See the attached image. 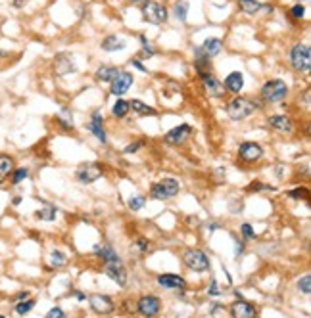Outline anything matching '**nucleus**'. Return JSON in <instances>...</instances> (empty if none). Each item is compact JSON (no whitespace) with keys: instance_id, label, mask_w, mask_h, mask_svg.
I'll return each mask as SVG.
<instances>
[{"instance_id":"3","label":"nucleus","mask_w":311,"mask_h":318,"mask_svg":"<svg viewBox=\"0 0 311 318\" xmlns=\"http://www.w3.org/2000/svg\"><path fill=\"white\" fill-rule=\"evenodd\" d=\"M167 17H169V12L160 2L148 0V2L142 4V19L144 21H148L152 25H162L167 21Z\"/></svg>"},{"instance_id":"26","label":"nucleus","mask_w":311,"mask_h":318,"mask_svg":"<svg viewBox=\"0 0 311 318\" xmlns=\"http://www.w3.org/2000/svg\"><path fill=\"white\" fill-rule=\"evenodd\" d=\"M117 67H112V65H102L98 67V71H96V79L102 81V83H112V79L117 75Z\"/></svg>"},{"instance_id":"35","label":"nucleus","mask_w":311,"mask_h":318,"mask_svg":"<svg viewBox=\"0 0 311 318\" xmlns=\"http://www.w3.org/2000/svg\"><path fill=\"white\" fill-rule=\"evenodd\" d=\"M150 196L154 197V199H169V197H167V194H165V190H163L162 182L152 184V190H150Z\"/></svg>"},{"instance_id":"47","label":"nucleus","mask_w":311,"mask_h":318,"mask_svg":"<svg viewBox=\"0 0 311 318\" xmlns=\"http://www.w3.org/2000/svg\"><path fill=\"white\" fill-rule=\"evenodd\" d=\"M131 65H133V67H137V69H140V71H146V69H144V65H142L138 60H131Z\"/></svg>"},{"instance_id":"16","label":"nucleus","mask_w":311,"mask_h":318,"mask_svg":"<svg viewBox=\"0 0 311 318\" xmlns=\"http://www.w3.org/2000/svg\"><path fill=\"white\" fill-rule=\"evenodd\" d=\"M102 123H104V117H102V113L100 111H94L92 113V121L88 123V131L92 133V135L98 138L100 142L104 144L106 140H108V136H106V131H104V127H102Z\"/></svg>"},{"instance_id":"33","label":"nucleus","mask_w":311,"mask_h":318,"mask_svg":"<svg viewBox=\"0 0 311 318\" xmlns=\"http://www.w3.org/2000/svg\"><path fill=\"white\" fill-rule=\"evenodd\" d=\"M162 186H163V190H165V194H167V197L177 196V192H179V182H177L175 178H163Z\"/></svg>"},{"instance_id":"44","label":"nucleus","mask_w":311,"mask_h":318,"mask_svg":"<svg viewBox=\"0 0 311 318\" xmlns=\"http://www.w3.org/2000/svg\"><path fill=\"white\" fill-rule=\"evenodd\" d=\"M138 148H142V142H135V144H129V146L125 148V154H135V152H138Z\"/></svg>"},{"instance_id":"5","label":"nucleus","mask_w":311,"mask_h":318,"mask_svg":"<svg viewBox=\"0 0 311 318\" xmlns=\"http://www.w3.org/2000/svg\"><path fill=\"white\" fill-rule=\"evenodd\" d=\"M183 261L190 270L194 272H206L210 270V259L204 251L200 249H187L185 255H183Z\"/></svg>"},{"instance_id":"39","label":"nucleus","mask_w":311,"mask_h":318,"mask_svg":"<svg viewBox=\"0 0 311 318\" xmlns=\"http://www.w3.org/2000/svg\"><path fill=\"white\" fill-rule=\"evenodd\" d=\"M288 196L294 197V199H310V190L308 188H298V190L288 192Z\"/></svg>"},{"instance_id":"24","label":"nucleus","mask_w":311,"mask_h":318,"mask_svg":"<svg viewBox=\"0 0 311 318\" xmlns=\"http://www.w3.org/2000/svg\"><path fill=\"white\" fill-rule=\"evenodd\" d=\"M54 69H56L58 75H67V73H71V71H75V65L67 56H58V58H56V63H54Z\"/></svg>"},{"instance_id":"17","label":"nucleus","mask_w":311,"mask_h":318,"mask_svg":"<svg viewBox=\"0 0 311 318\" xmlns=\"http://www.w3.org/2000/svg\"><path fill=\"white\" fill-rule=\"evenodd\" d=\"M204 81V88H206V92L213 96V98H219V96H223L225 94V86L213 77V75H208V77H204L202 79Z\"/></svg>"},{"instance_id":"43","label":"nucleus","mask_w":311,"mask_h":318,"mask_svg":"<svg viewBox=\"0 0 311 318\" xmlns=\"http://www.w3.org/2000/svg\"><path fill=\"white\" fill-rule=\"evenodd\" d=\"M242 251H244V242H240L238 238H235V255L240 257V255H242Z\"/></svg>"},{"instance_id":"18","label":"nucleus","mask_w":311,"mask_h":318,"mask_svg":"<svg viewBox=\"0 0 311 318\" xmlns=\"http://www.w3.org/2000/svg\"><path fill=\"white\" fill-rule=\"evenodd\" d=\"M225 86H227V90L238 94V92L244 88V77H242V73H240V71L229 73L227 75V79H225Z\"/></svg>"},{"instance_id":"21","label":"nucleus","mask_w":311,"mask_h":318,"mask_svg":"<svg viewBox=\"0 0 311 318\" xmlns=\"http://www.w3.org/2000/svg\"><path fill=\"white\" fill-rule=\"evenodd\" d=\"M200 48L204 50V54H206V56L213 58V56H217V54L221 52V48H223V42H221V38H217V37L206 38V40H204V44H202Z\"/></svg>"},{"instance_id":"38","label":"nucleus","mask_w":311,"mask_h":318,"mask_svg":"<svg viewBox=\"0 0 311 318\" xmlns=\"http://www.w3.org/2000/svg\"><path fill=\"white\" fill-rule=\"evenodd\" d=\"M140 44H142V52H140V56H154L156 54V50L150 46V42L146 40V37L144 35H140Z\"/></svg>"},{"instance_id":"42","label":"nucleus","mask_w":311,"mask_h":318,"mask_svg":"<svg viewBox=\"0 0 311 318\" xmlns=\"http://www.w3.org/2000/svg\"><path fill=\"white\" fill-rule=\"evenodd\" d=\"M242 234H244L246 238H250V240H254V238H256V232L252 230V226H250L248 222H244V224H242Z\"/></svg>"},{"instance_id":"48","label":"nucleus","mask_w":311,"mask_h":318,"mask_svg":"<svg viewBox=\"0 0 311 318\" xmlns=\"http://www.w3.org/2000/svg\"><path fill=\"white\" fill-rule=\"evenodd\" d=\"M25 297H29V292H19V294H15L13 301H19V299H25Z\"/></svg>"},{"instance_id":"29","label":"nucleus","mask_w":311,"mask_h":318,"mask_svg":"<svg viewBox=\"0 0 311 318\" xmlns=\"http://www.w3.org/2000/svg\"><path fill=\"white\" fill-rule=\"evenodd\" d=\"M56 215H58V209L52 207V205H44V207H40L35 213V217L38 220H46V222H52V220L56 219Z\"/></svg>"},{"instance_id":"10","label":"nucleus","mask_w":311,"mask_h":318,"mask_svg":"<svg viewBox=\"0 0 311 318\" xmlns=\"http://www.w3.org/2000/svg\"><path fill=\"white\" fill-rule=\"evenodd\" d=\"M238 156L242 161H258V159L263 156V148L260 144H256V142H244V144H240L238 148Z\"/></svg>"},{"instance_id":"12","label":"nucleus","mask_w":311,"mask_h":318,"mask_svg":"<svg viewBox=\"0 0 311 318\" xmlns=\"http://www.w3.org/2000/svg\"><path fill=\"white\" fill-rule=\"evenodd\" d=\"M194 52H196L194 67H196V71H198L200 77L204 79V77L212 75V58H210V56H206L202 48H194Z\"/></svg>"},{"instance_id":"19","label":"nucleus","mask_w":311,"mask_h":318,"mask_svg":"<svg viewBox=\"0 0 311 318\" xmlns=\"http://www.w3.org/2000/svg\"><path fill=\"white\" fill-rule=\"evenodd\" d=\"M269 125L273 127L275 131H281V133H292V121L287 115H273L269 117Z\"/></svg>"},{"instance_id":"2","label":"nucleus","mask_w":311,"mask_h":318,"mask_svg":"<svg viewBox=\"0 0 311 318\" xmlns=\"http://www.w3.org/2000/svg\"><path fill=\"white\" fill-rule=\"evenodd\" d=\"M256 104L250 102L248 98H242V96H237L229 102L227 106V115L233 119V121H240V119H246L248 115H252L256 111Z\"/></svg>"},{"instance_id":"25","label":"nucleus","mask_w":311,"mask_h":318,"mask_svg":"<svg viewBox=\"0 0 311 318\" xmlns=\"http://www.w3.org/2000/svg\"><path fill=\"white\" fill-rule=\"evenodd\" d=\"M129 108L137 111L138 115H158V111L154 110V108H150L148 104H144L142 100H131V102H129Z\"/></svg>"},{"instance_id":"14","label":"nucleus","mask_w":311,"mask_h":318,"mask_svg":"<svg viewBox=\"0 0 311 318\" xmlns=\"http://www.w3.org/2000/svg\"><path fill=\"white\" fill-rule=\"evenodd\" d=\"M106 274L113 282H117V286H125L127 284V276H129L125 267L121 265V261L119 263H106Z\"/></svg>"},{"instance_id":"8","label":"nucleus","mask_w":311,"mask_h":318,"mask_svg":"<svg viewBox=\"0 0 311 318\" xmlns=\"http://www.w3.org/2000/svg\"><path fill=\"white\" fill-rule=\"evenodd\" d=\"M88 303H90V309L98 315H110L113 309H115V303L110 295H100L94 294L88 297Z\"/></svg>"},{"instance_id":"36","label":"nucleus","mask_w":311,"mask_h":318,"mask_svg":"<svg viewBox=\"0 0 311 318\" xmlns=\"http://www.w3.org/2000/svg\"><path fill=\"white\" fill-rule=\"evenodd\" d=\"M298 290H300V292H304L306 295L311 294V276H310V274L302 276V278L298 280Z\"/></svg>"},{"instance_id":"6","label":"nucleus","mask_w":311,"mask_h":318,"mask_svg":"<svg viewBox=\"0 0 311 318\" xmlns=\"http://www.w3.org/2000/svg\"><path fill=\"white\" fill-rule=\"evenodd\" d=\"M160 309H162V303H160V297L156 295H142L137 303V311L142 317H156Z\"/></svg>"},{"instance_id":"15","label":"nucleus","mask_w":311,"mask_h":318,"mask_svg":"<svg viewBox=\"0 0 311 318\" xmlns=\"http://www.w3.org/2000/svg\"><path fill=\"white\" fill-rule=\"evenodd\" d=\"M256 307L250 305L248 301H235L231 305V315L235 318H252L256 317Z\"/></svg>"},{"instance_id":"30","label":"nucleus","mask_w":311,"mask_h":318,"mask_svg":"<svg viewBox=\"0 0 311 318\" xmlns=\"http://www.w3.org/2000/svg\"><path fill=\"white\" fill-rule=\"evenodd\" d=\"M13 169V159L8 154H0V178H6Z\"/></svg>"},{"instance_id":"23","label":"nucleus","mask_w":311,"mask_h":318,"mask_svg":"<svg viewBox=\"0 0 311 318\" xmlns=\"http://www.w3.org/2000/svg\"><path fill=\"white\" fill-rule=\"evenodd\" d=\"M127 48V42L123 38H119L117 35H110L102 40V50L106 52H117V50H125Z\"/></svg>"},{"instance_id":"46","label":"nucleus","mask_w":311,"mask_h":318,"mask_svg":"<svg viewBox=\"0 0 311 318\" xmlns=\"http://www.w3.org/2000/svg\"><path fill=\"white\" fill-rule=\"evenodd\" d=\"M137 245H138V249H140V251H146V249H148V242H146L144 238H140V240L137 242Z\"/></svg>"},{"instance_id":"32","label":"nucleus","mask_w":311,"mask_h":318,"mask_svg":"<svg viewBox=\"0 0 311 318\" xmlns=\"http://www.w3.org/2000/svg\"><path fill=\"white\" fill-rule=\"evenodd\" d=\"M129 110H131V108H129V102H125V100L119 98L115 104H113L112 113L115 115V117H119V119H121V117H125V115L129 113Z\"/></svg>"},{"instance_id":"13","label":"nucleus","mask_w":311,"mask_h":318,"mask_svg":"<svg viewBox=\"0 0 311 318\" xmlns=\"http://www.w3.org/2000/svg\"><path fill=\"white\" fill-rule=\"evenodd\" d=\"M158 284L165 290H185L187 288V280L183 276H177V274H160Z\"/></svg>"},{"instance_id":"31","label":"nucleus","mask_w":311,"mask_h":318,"mask_svg":"<svg viewBox=\"0 0 311 318\" xmlns=\"http://www.w3.org/2000/svg\"><path fill=\"white\" fill-rule=\"evenodd\" d=\"M175 17L179 19V21H187V15H188V2L187 0H177L175 2Z\"/></svg>"},{"instance_id":"27","label":"nucleus","mask_w":311,"mask_h":318,"mask_svg":"<svg viewBox=\"0 0 311 318\" xmlns=\"http://www.w3.org/2000/svg\"><path fill=\"white\" fill-rule=\"evenodd\" d=\"M238 8L244 13H248V15H254V13H258L262 10V4L258 0H238Z\"/></svg>"},{"instance_id":"51","label":"nucleus","mask_w":311,"mask_h":318,"mask_svg":"<svg viewBox=\"0 0 311 318\" xmlns=\"http://www.w3.org/2000/svg\"><path fill=\"white\" fill-rule=\"evenodd\" d=\"M129 2H133V4H137V2H142V0H129Z\"/></svg>"},{"instance_id":"37","label":"nucleus","mask_w":311,"mask_h":318,"mask_svg":"<svg viewBox=\"0 0 311 318\" xmlns=\"http://www.w3.org/2000/svg\"><path fill=\"white\" fill-rule=\"evenodd\" d=\"M144 203H146V197L144 196H133L131 199H129V209L138 211V209L144 207Z\"/></svg>"},{"instance_id":"9","label":"nucleus","mask_w":311,"mask_h":318,"mask_svg":"<svg viewBox=\"0 0 311 318\" xmlns=\"http://www.w3.org/2000/svg\"><path fill=\"white\" fill-rule=\"evenodd\" d=\"M131 86H133V73L117 71V75L112 79V94L113 96H123Z\"/></svg>"},{"instance_id":"41","label":"nucleus","mask_w":311,"mask_h":318,"mask_svg":"<svg viewBox=\"0 0 311 318\" xmlns=\"http://www.w3.org/2000/svg\"><path fill=\"white\" fill-rule=\"evenodd\" d=\"M46 317L48 318H63L65 317V313H63L60 307H54V309H50L48 313H46Z\"/></svg>"},{"instance_id":"49","label":"nucleus","mask_w":311,"mask_h":318,"mask_svg":"<svg viewBox=\"0 0 311 318\" xmlns=\"http://www.w3.org/2000/svg\"><path fill=\"white\" fill-rule=\"evenodd\" d=\"M25 2H29V0H13V6H15V8H21V6H25Z\"/></svg>"},{"instance_id":"11","label":"nucleus","mask_w":311,"mask_h":318,"mask_svg":"<svg viewBox=\"0 0 311 318\" xmlns=\"http://www.w3.org/2000/svg\"><path fill=\"white\" fill-rule=\"evenodd\" d=\"M190 135H192V127H190V125H179V127L171 129V131L165 135V142H167V144H173V146H179V144H183Z\"/></svg>"},{"instance_id":"50","label":"nucleus","mask_w":311,"mask_h":318,"mask_svg":"<svg viewBox=\"0 0 311 318\" xmlns=\"http://www.w3.org/2000/svg\"><path fill=\"white\" fill-rule=\"evenodd\" d=\"M12 203H13V205H19V203H21V196H15V197H13Z\"/></svg>"},{"instance_id":"45","label":"nucleus","mask_w":311,"mask_h":318,"mask_svg":"<svg viewBox=\"0 0 311 318\" xmlns=\"http://www.w3.org/2000/svg\"><path fill=\"white\" fill-rule=\"evenodd\" d=\"M221 290L217 288V280H212V288H210V295H219Z\"/></svg>"},{"instance_id":"20","label":"nucleus","mask_w":311,"mask_h":318,"mask_svg":"<svg viewBox=\"0 0 311 318\" xmlns=\"http://www.w3.org/2000/svg\"><path fill=\"white\" fill-rule=\"evenodd\" d=\"M94 253L98 257H102L104 263H119L121 261L119 255L113 251V247H110V245H94Z\"/></svg>"},{"instance_id":"1","label":"nucleus","mask_w":311,"mask_h":318,"mask_svg":"<svg viewBox=\"0 0 311 318\" xmlns=\"http://www.w3.org/2000/svg\"><path fill=\"white\" fill-rule=\"evenodd\" d=\"M290 63L292 67L300 73H308L311 67V48L310 44L298 42L294 44V48L290 50Z\"/></svg>"},{"instance_id":"34","label":"nucleus","mask_w":311,"mask_h":318,"mask_svg":"<svg viewBox=\"0 0 311 318\" xmlns=\"http://www.w3.org/2000/svg\"><path fill=\"white\" fill-rule=\"evenodd\" d=\"M65 263H67V257H65L63 251H58V249H56V251L50 253V265H52V267L60 269V267H63Z\"/></svg>"},{"instance_id":"22","label":"nucleus","mask_w":311,"mask_h":318,"mask_svg":"<svg viewBox=\"0 0 311 318\" xmlns=\"http://www.w3.org/2000/svg\"><path fill=\"white\" fill-rule=\"evenodd\" d=\"M37 305V301L33 297H25V299H19V301H13V313L19 315V317H25L29 315Z\"/></svg>"},{"instance_id":"7","label":"nucleus","mask_w":311,"mask_h":318,"mask_svg":"<svg viewBox=\"0 0 311 318\" xmlns=\"http://www.w3.org/2000/svg\"><path fill=\"white\" fill-rule=\"evenodd\" d=\"M100 176H102V165L100 163H83L77 169V178L83 184L96 182Z\"/></svg>"},{"instance_id":"40","label":"nucleus","mask_w":311,"mask_h":318,"mask_svg":"<svg viewBox=\"0 0 311 318\" xmlns=\"http://www.w3.org/2000/svg\"><path fill=\"white\" fill-rule=\"evenodd\" d=\"M290 15H292L294 19H302V17L306 15V8H304L302 4H296V6H292V10H290Z\"/></svg>"},{"instance_id":"28","label":"nucleus","mask_w":311,"mask_h":318,"mask_svg":"<svg viewBox=\"0 0 311 318\" xmlns=\"http://www.w3.org/2000/svg\"><path fill=\"white\" fill-rule=\"evenodd\" d=\"M10 176V184L12 186H17V184H21L23 180H27V176H29V169H25V167H13L12 172L8 174Z\"/></svg>"},{"instance_id":"4","label":"nucleus","mask_w":311,"mask_h":318,"mask_svg":"<svg viewBox=\"0 0 311 318\" xmlns=\"http://www.w3.org/2000/svg\"><path fill=\"white\" fill-rule=\"evenodd\" d=\"M288 94V86L285 81L281 79H273V81H267L262 86V98L265 102H281L285 100Z\"/></svg>"}]
</instances>
